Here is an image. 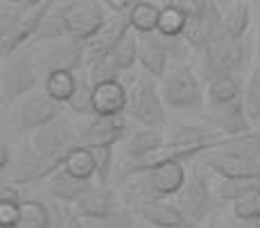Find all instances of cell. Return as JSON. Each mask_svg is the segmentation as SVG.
<instances>
[{"label":"cell","instance_id":"19","mask_svg":"<svg viewBox=\"0 0 260 228\" xmlns=\"http://www.w3.org/2000/svg\"><path fill=\"white\" fill-rule=\"evenodd\" d=\"M204 167L222 176V181H226V178H260V161L222 156L217 151L204 156Z\"/></svg>","mask_w":260,"mask_h":228},{"label":"cell","instance_id":"13","mask_svg":"<svg viewBox=\"0 0 260 228\" xmlns=\"http://www.w3.org/2000/svg\"><path fill=\"white\" fill-rule=\"evenodd\" d=\"M59 118V104L48 93H32L18 106V122L23 131H37Z\"/></svg>","mask_w":260,"mask_h":228},{"label":"cell","instance_id":"37","mask_svg":"<svg viewBox=\"0 0 260 228\" xmlns=\"http://www.w3.org/2000/svg\"><path fill=\"white\" fill-rule=\"evenodd\" d=\"M86 72L93 86L107 82H116L118 79V68L113 66V61L109 59V54H100V57H86Z\"/></svg>","mask_w":260,"mask_h":228},{"label":"cell","instance_id":"28","mask_svg":"<svg viewBox=\"0 0 260 228\" xmlns=\"http://www.w3.org/2000/svg\"><path fill=\"white\" fill-rule=\"evenodd\" d=\"M37 5L39 0H3L0 3V41L12 36L21 25L25 14Z\"/></svg>","mask_w":260,"mask_h":228},{"label":"cell","instance_id":"3","mask_svg":"<svg viewBox=\"0 0 260 228\" xmlns=\"http://www.w3.org/2000/svg\"><path fill=\"white\" fill-rule=\"evenodd\" d=\"M161 95L166 106L177 108V111H194L204 106V86L197 72L188 63H174L163 77Z\"/></svg>","mask_w":260,"mask_h":228},{"label":"cell","instance_id":"29","mask_svg":"<svg viewBox=\"0 0 260 228\" xmlns=\"http://www.w3.org/2000/svg\"><path fill=\"white\" fill-rule=\"evenodd\" d=\"M188 25V3H161L156 32L166 36H183Z\"/></svg>","mask_w":260,"mask_h":228},{"label":"cell","instance_id":"50","mask_svg":"<svg viewBox=\"0 0 260 228\" xmlns=\"http://www.w3.org/2000/svg\"><path fill=\"white\" fill-rule=\"evenodd\" d=\"M256 212H258V219H260V192L256 195Z\"/></svg>","mask_w":260,"mask_h":228},{"label":"cell","instance_id":"41","mask_svg":"<svg viewBox=\"0 0 260 228\" xmlns=\"http://www.w3.org/2000/svg\"><path fill=\"white\" fill-rule=\"evenodd\" d=\"M113 149H116V147H93V149H91L93 158H95V176L100 178V183H102V185H107L109 174H111Z\"/></svg>","mask_w":260,"mask_h":228},{"label":"cell","instance_id":"2","mask_svg":"<svg viewBox=\"0 0 260 228\" xmlns=\"http://www.w3.org/2000/svg\"><path fill=\"white\" fill-rule=\"evenodd\" d=\"M127 116L141 122L145 129H154V131H163L168 127V106L154 77L145 72L136 77L134 86L129 88Z\"/></svg>","mask_w":260,"mask_h":228},{"label":"cell","instance_id":"31","mask_svg":"<svg viewBox=\"0 0 260 228\" xmlns=\"http://www.w3.org/2000/svg\"><path fill=\"white\" fill-rule=\"evenodd\" d=\"M61 170L75 178H84V181H93L95 176V158L91 149L86 147H75L68 151L61 161Z\"/></svg>","mask_w":260,"mask_h":228},{"label":"cell","instance_id":"20","mask_svg":"<svg viewBox=\"0 0 260 228\" xmlns=\"http://www.w3.org/2000/svg\"><path fill=\"white\" fill-rule=\"evenodd\" d=\"M138 43H141V50H138V63H141L143 72L154 79H163L166 72L170 70L168 63L172 59L166 54V50L161 48L156 39V32L152 34H138Z\"/></svg>","mask_w":260,"mask_h":228},{"label":"cell","instance_id":"48","mask_svg":"<svg viewBox=\"0 0 260 228\" xmlns=\"http://www.w3.org/2000/svg\"><path fill=\"white\" fill-rule=\"evenodd\" d=\"M204 228H219V224H217V215H213L211 219H208L206 224H204Z\"/></svg>","mask_w":260,"mask_h":228},{"label":"cell","instance_id":"33","mask_svg":"<svg viewBox=\"0 0 260 228\" xmlns=\"http://www.w3.org/2000/svg\"><path fill=\"white\" fill-rule=\"evenodd\" d=\"M16 228H52V210L39 199H25Z\"/></svg>","mask_w":260,"mask_h":228},{"label":"cell","instance_id":"34","mask_svg":"<svg viewBox=\"0 0 260 228\" xmlns=\"http://www.w3.org/2000/svg\"><path fill=\"white\" fill-rule=\"evenodd\" d=\"M138 50H141L138 34L129 32L127 36H124L111 52H109V59H111L113 66L118 68V72H127L138 63Z\"/></svg>","mask_w":260,"mask_h":228},{"label":"cell","instance_id":"46","mask_svg":"<svg viewBox=\"0 0 260 228\" xmlns=\"http://www.w3.org/2000/svg\"><path fill=\"white\" fill-rule=\"evenodd\" d=\"M7 167H12V156H9L7 142H3L0 145V170H3V174H7Z\"/></svg>","mask_w":260,"mask_h":228},{"label":"cell","instance_id":"36","mask_svg":"<svg viewBox=\"0 0 260 228\" xmlns=\"http://www.w3.org/2000/svg\"><path fill=\"white\" fill-rule=\"evenodd\" d=\"M260 192V178H226L219 183V199L238 201Z\"/></svg>","mask_w":260,"mask_h":228},{"label":"cell","instance_id":"35","mask_svg":"<svg viewBox=\"0 0 260 228\" xmlns=\"http://www.w3.org/2000/svg\"><path fill=\"white\" fill-rule=\"evenodd\" d=\"M77 75V88H75L73 100L68 102L71 111H75L77 116H93L95 118V106H93V84L88 79L86 66L82 70L75 72Z\"/></svg>","mask_w":260,"mask_h":228},{"label":"cell","instance_id":"17","mask_svg":"<svg viewBox=\"0 0 260 228\" xmlns=\"http://www.w3.org/2000/svg\"><path fill=\"white\" fill-rule=\"evenodd\" d=\"M129 104V91L124 84L116 82L98 84L93 86V106H95V118H116L127 111Z\"/></svg>","mask_w":260,"mask_h":228},{"label":"cell","instance_id":"49","mask_svg":"<svg viewBox=\"0 0 260 228\" xmlns=\"http://www.w3.org/2000/svg\"><path fill=\"white\" fill-rule=\"evenodd\" d=\"M256 54L260 59V25H258V32H256Z\"/></svg>","mask_w":260,"mask_h":228},{"label":"cell","instance_id":"39","mask_svg":"<svg viewBox=\"0 0 260 228\" xmlns=\"http://www.w3.org/2000/svg\"><path fill=\"white\" fill-rule=\"evenodd\" d=\"M244 106H247L249 120L258 122L260 120V63L253 68L251 77L247 82V88H244Z\"/></svg>","mask_w":260,"mask_h":228},{"label":"cell","instance_id":"11","mask_svg":"<svg viewBox=\"0 0 260 228\" xmlns=\"http://www.w3.org/2000/svg\"><path fill=\"white\" fill-rule=\"evenodd\" d=\"M143 176H145L141 183V190L145 192L143 201H154V199L161 201L163 197L179 195L188 181L183 163H166V165L154 167L152 172H147Z\"/></svg>","mask_w":260,"mask_h":228},{"label":"cell","instance_id":"24","mask_svg":"<svg viewBox=\"0 0 260 228\" xmlns=\"http://www.w3.org/2000/svg\"><path fill=\"white\" fill-rule=\"evenodd\" d=\"M95 185L93 181H84V178H75L59 170L57 174L48 181V192L61 203H77Z\"/></svg>","mask_w":260,"mask_h":228},{"label":"cell","instance_id":"14","mask_svg":"<svg viewBox=\"0 0 260 228\" xmlns=\"http://www.w3.org/2000/svg\"><path fill=\"white\" fill-rule=\"evenodd\" d=\"M208 122H211L224 138L242 136V133L251 131V125H253V122L249 120L247 106H244V97L238 102L224 104V106H211L208 108Z\"/></svg>","mask_w":260,"mask_h":228},{"label":"cell","instance_id":"21","mask_svg":"<svg viewBox=\"0 0 260 228\" xmlns=\"http://www.w3.org/2000/svg\"><path fill=\"white\" fill-rule=\"evenodd\" d=\"M71 5H73V0H52V3H50V9H48L46 18H43L41 27H39L37 39H34L39 46L59 41V39H66L68 36L66 16H68Z\"/></svg>","mask_w":260,"mask_h":228},{"label":"cell","instance_id":"47","mask_svg":"<svg viewBox=\"0 0 260 228\" xmlns=\"http://www.w3.org/2000/svg\"><path fill=\"white\" fill-rule=\"evenodd\" d=\"M231 228H260V219H233Z\"/></svg>","mask_w":260,"mask_h":228},{"label":"cell","instance_id":"22","mask_svg":"<svg viewBox=\"0 0 260 228\" xmlns=\"http://www.w3.org/2000/svg\"><path fill=\"white\" fill-rule=\"evenodd\" d=\"M219 18H222V29L231 36H247L249 21H251V5L247 0H226L217 3Z\"/></svg>","mask_w":260,"mask_h":228},{"label":"cell","instance_id":"25","mask_svg":"<svg viewBox=\"0 0 260 228\" xmlns=\"http://www.w3.org/2000/svg\"><path fill=\"white\" fill-rule=\"evenodd\" d=\"M215 151L244 161H260V129H251L236 138H224Z\"/></svg>","mask_w":260,"mask_h":228},{"label":"cell","instance_id":"12","mask_svg":"<svg viewBox=\"0 0 260 228\" xmlns=\"http://www.w3.org/2000/svg\"><path fill=\"white\" fill-rule=\"evenodd\" d=\"M127 133V120L124 116L116 118H93L86 127L79 131L75 147H116Z\"/></svg>","mask_w":260,"mask_h":228},{"label":"cell","instance_id":"16","mask_svg":"<svg viewBox=\"0 0 260 228\" xmlns=\"http://www.w3.org/2000/svg\"><path fill=\"white\" fill-rule=\"evenodd\" d=\"M50 3H52V0H39L37 7H32L27 14H25V18L21 21V25L16 27V32H14L9 39H3V41H0L3 59L14 57L16 50L23 46V43H27L29 39H37L39 27H41L43 18H46V14H48V9H50Z\"/></svg>","mask_w":260,"mask_h":228},{"label":"cell","instance_id":"51","mask_svg":"<svg viewBox=\"0 0 260 228\" xmlns=\"http://www.w3.org/2000/svg\"><path fill=\"white\" fill-rule=\"evenodd\" d=\"M179 228H197V226H194V224H192V221H186V224H181V226H179Z\"/></svg>","mask_w":260,"mask_h":228},{"label":"cell","instance_id":"45","mask_svg":"<svg viewBox=\"0 0 260 228\" xmlns=\"http://www.w3.org/2000/svg\"><path fill=\"white\" fill-rule=\"evenodd\" d=\"M0 201H9V203H23L25 199H21L18 190L12 185V183H5L3 190H0Z\"/></svg>","mask_w":260,"mask_h":228},{"label":"cell","instance_id":"42","mask_svg":"<svg viewBox=\"0 0 260 228\" xmlns=\"http://www.w3.org/2000/svg\"><path fill=\"white\" fill-rule=\"evenodd\" d=\"M233 219H258V212H256V195L233 201Z\"/></svg>","mask_w":260,"mask_h":228},{"label":"cell","instance_id":"40","mask_svg":"<svg viewBox=\"0 0 260 228\" xmlns=\"http://www.w3.org/2000/svg\"><path fill=\"white\" fill-rule=\"evenodd\" d=\"M84 226L86 228H134L136 221H134L129 210H118L107 217H98V219H84Z\"/></svg>","mask_w":260,"mask_h":228},{"label":"cell","instance_id":"26","mask_svg":"<svg viewBox=\"0 0 260 228\" xmlns=\"http://www.w3.org/2000/svg\"><path fill=\"white\" fill-rule=\"evenodd\" d=\"M238 100H242L240 75H222L208 82V106H224Z\"/></svg>","mask_w":260,"mask_h":228},{"label":"cell","instance_id":"18","mask_svg":"<svg viewBox=\"0 0 260 228\" xmlns=\"http://www.w3.org/2000/svg\"><path fill=\"white\" fill-rule=\"evenodd\" d=\"M75 210L79 212L82 219H98V217H107L111 212H118L120 201L111 187L98 183V185H93L82 199L75 203Z\"/></svg>","mask_w":260,"mask_h":228},{"label":"cell","instance_id":"7","mask_svg":"<svg viewBox=\"0 0 260 228\" xmlns=\"http://www.w3.org/2000/svg\"><path fill=\"white\" fill-rule=\"evenodd\" d=\"M222 32V18H219V7L215 0L188 3V25L183 32V39L194 52L204 54L208 43Z\"/></svg>","mask_w":260,"mask_h":228},{"label":"cell","instance_id":"15","mask_svg":"<svg viewBox=\"0 0 260 228\" xmlns=\"http://www.w3.org/2000/svg\"><path fill=\"white\" fill-rule=\"evenodd\" d=\"M129 32H132V25H129L127 14H111V18L100 27V32L84 43V46H86V57L109 54Z\"/></svg>","mask_w":260,"mask_h":228},{"label":"cell","instance_id":"43","mask_svg":"<svg viewBox=\"0 0 260 228\" xmlns=\"http://www.w3.org/2000/svg\"><path fill=\"white\" fill-rule=\"evenodd\" d=\"M21 217V203L0 201V228H16Z\"/></svg>","mask_w":260,"mask_h":228},{"label":"cell","instance_id":"9","mask_svg":"<svg viewBox=\"0 0 260 228\" xmlns=\"http://www.w3.org/2000/svg\"><path fill=\"white\" fill-rule=\"evenodd\" d=\"M111 18V12L100 0H73L66 16L68 36L75 41L86 43L100 32V27Z\"/></svg>","mask_w":260,"mask_h":228},{"label":"cell","instance_id":"38","mask_svg":"<svg viewBox=\"0 0 260 228\" xmlns=\"http://www.w3.org/2000/svg\"><path fill=\"white\" fill-rule=\"evenodd\" d=\"M52 228H86L73 203H52Z\"/></svg>","mask_w":260,"mask_h":228},{"label":"cell","instance_id":"32","mask_svg":"<svg viewBox=\"0 0 260 228\" xmlns=\"http://www.w3.org/2000/svg\"><path fill=\"white\" fill-rule=\"evenodd\" d=\"M77 88V75L75 72H52L43 79V93H48L57 104H68Z\"/></svg>","mask_w":260,"mask_h":228},{"label":"cell","instance_id":"8","mask_svg":"<svg viewBox=\"0 0 260 228\" xmlns=\"http://www.w3.org/2000/svg\"><path fill=\"white\" fill-rule=\"evenodd\" d=\"M77 136L79 133L75 131L73 122L68 120V118L59 116L54 122L37 129V131L32 133V138H29V145L41 154L43 158H48V161H52V163H61L63 156L75 149Z\"/></svg>","mask_w":260,"mask_h":228},{"label":"cell","instance_id":"44","mask_svg":"<svg viewBox=\"0 0 260 228\" xmlns=\"http://www.w3.org/2000/svg\"><path fill=\"white\" fill-rule=\"evenodd\" d=\"M104 5L111 14H129L134 7V0H104Z\"/></svg>","mask_w":260,"mask_h":228},{"label":"cell","instance_id":"6","mask_svg":"<svg viewBox=\"0 0 260 228\" xmlns=\"http://www.w3.org/2000/svg\"><path fill=\"white\" fill-rule=\"evenodd\" d=\"M34 57L43 72V79L52 72H77L86 66V46L66 36L34 48Z\"/></svg>","mask_w":260,"mask_h":228},{"label":"cell","instance_id":"27","mask_svg":"<svg viewBox=\"0 0 260 228\" xmlns=\"http://www.w3.org/2000/svg\"><path fill=\"white\" fill-rule=\"evenodd\" d=\"M166 145V136L163 131H154V129H141L136 131L124 145V154L129 156V161H143L149 154Z\"/></svg>","mask_w":260,"mask_h":228},{"label":"cell","instance_id":"10","mask_svg":"<svg viewBox=\"0 0 260 228\" xmlns=\"http://www.w3.org/2000/svg\"><path fill=\"white\" fill-rule=\"evenodd\" d=\"M59 170H61V163L48 161L32 145H23L5 178L12 185H21V183H34V181H43V178H52Z\"/></svg>","mask_w":260,"mask_h":228},{"label":"cell","instance_id":"5","mask_svg":"<svg viewBox=\"0 0 260 228\" xmlns=\"http://www.w3.org/2000/svg\"><path fill=\"white\" fill-rule=\"evenodd\" d=\"M177 208L183 212L188 221L192 224H206L208 219L215 215L217 208V197L213 195L211 178L204 172V167H192L186 185L179 192V203Z\"/></svg>","mask_w":260,"mask_h":228},{"label":"cell","instance_id":"30","mask_svg":"<svg viewBox=\"0 0 260 228\" xmlns=\"http://www.w3.org/2000/svg\"><path fill=\"white\" fill-rule=\"evenodd\" d=\"M129 16V25L132 32L136 34H152L158 27V16H161V5L158 3H149V0H138L134 3Z\"/></svg>","mask_w":260,"mask_h":228},{"label":"cell","instance_id":"52","mask_svg":"<svg viewBox=\"0 0 260 228\" xmlns=\"http://www.w3.org/2000/svg\"><path fill=\"white\" fill-rule=\"evenodd\" d=\"M134 228H143V226H134Z\"/></svg>","mask_w":260,"mask_h":228},{"label":"cell","instance_id":"4","mask_svg":"<svg viewBox=\"0 0 260 228\" xmlns=\"http://www.w3.org/2000/svg\"><path fill=\"white\" fill-rule=\"evenodd\" d=\"M43 72L37 63L34 50L14 54V57L5 59L3 63V102L14 104L16 100H25L32 95V91L39 86Z\"/></svg>","mask_w":260,"mask_h":228},{"label":"cell","instance_id":"1","mask_svg":"<svg viewBox=\"0 0 260 228\" xmlns=\"http://www.w3.org/2000/svg\"><path fill=\"white\" fill-rule=\"evenodd\" d=\"M249 61V41L247 36H231L222 32L208 43L202 59V79L211 82L222 75H240Z\"/></svg>","mask_w":260,"mask_h":228},{"label":"cell","instance_id":"23","mask_svg":"<svg viewBox=\"0 0 260 228\" xmlns=\"http://www.w3.org/2000/svg\"><path fill=\"white\" fill-rule=\"evenodd\" d=\"M138 212L149 226L154 228H179L186 224V217L177 206H170L166 201H143L138 206Z\"/></svg>","mask_w":260,"mask_h":228}]
</instances>
